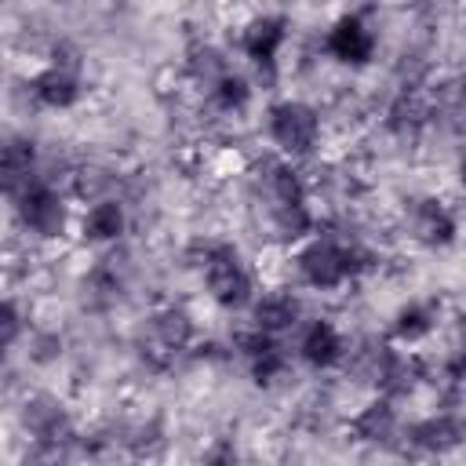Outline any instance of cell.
Instances as JSON below:
<instances>
[{
  "instance_id": "18",
  "label": "cell",
  "mask_w": 466,
  "mask_h": 466,
  "mask_svg": "<svg viewBox=\"0 0 466 466\" xmlns=\"http://www.w3.org/2000/svg\"><path fill=\"white\" fill-rule=\"evenodd\" d=\"M211 102H215L222 113H244L248 102H251V84H248L240 73H222V76L211 84Z\"/></svg>"
},
{
  "instance_id": "25",
  "label": "cell",
  "mask_w": 466,
  "mask_h": 466,
  "mask_svg": "<svg viewBox=\"0 0 466 466\" xmlns=\"http://www.w3.org/2000/svg\"><path fill=\"white\" fill-rule=\"evenodd\" d=\"M459 328H462V339H466V313L459 317Z\"/></svg>"
},
{
  "instance_id": "7",
  "label": "cell",
  "mask_w": 466,
  "mask_h": 466,
  "mask_svg": "<svg viewBox=\"0 0 466 466\" xmlns=\"http://www.w3.org/2000/svg\"><path fill=\"white\" fill-rule=\"evenodd\" d=\"M22 422L36 437V444L47 448V451H58V444L69 441V419H66V411H62V404L55 397H33V400H25Z\"/></svg>"
},
{
  "instance_id": "17",
  "label": "cell",
  "mask_w": 466,
  "mask_h": 466,
  "mask_svg": "<svg viewBox=\"0 0 466 466\" xmlns=\"http://www.w3.org/2000/svg\"><path fill=\"white\" fill-rule=\"evenodd\" d=\"M153 335L164 350H186L193 342V317L182 306H164L153 313Z\"/></svg>"
},
{
  "instance_id": "16",
  "label": "cell",
  "mask_w": 466,
  "mask_h": 466,
  "mask_svg": "<svg viewBox=\"0 0 466 466\" xmlns=\"http://www.w3.org/2000/svg\"><path fill=\"white\" fill-rule=\"evenodd\" d=\"M124 226H127V215H124V204H116V200H98V204H91L87 208V215H84V237L87 240H95V244H106V240H116L120 233H124Z\"/></svg>"
},
{
  "instance_id": "11",
  "label": "cell",
  "mask_w": 466,
  "mask_h": 466,
  "mask_svg": "<svg viewBox=\"0 0 466 466\" xmlns=\"http://www.w3.org/2000/svg\"><path fill=\"white\" fill-rule=\"evenodd\" d=\"M411 226H415V237L426 244V248H448L459 233L455 226V215L448 211L444 200L437 197H426L415 204V215H411Z\"/></svg>"
},
{
  "instance_id": "14",
  "label": "cell",
  "mask_w": 466,
  "mask_h": 466,
  "mask_svg": "<svg viewBox=\"0 0 466 466\" xmlns=\"http://www.w3.org/2000/svg\"><path fill=\"white\" fill-rule=\"evenodd\" d=\"M437 313H441V302H433V299H419V302H408V306H400L397 313H393V339L397 342H408V346H415V342H422L433 328H437Z\"/></svg>"
},
{
  "instance_id": "19",
  "label": "cell",
  "mask_w": 466,
  "mask_h": 466,
  "mask_svg": "<svg viewBox=\"0 0 466 466\" xmlns=\"http://www.w3.org/2000/svg\"><path fill=\"white\" fill-rule=\"evenodd\" d=\"M269 215H273L277 233H280V237H288V240H295V237L309 233V226H313V215H309L306 200H295V204H273V208H269Z\"/></svg>"
},
{
  "instance_id": "3",
  "label": "cell",
  "mask_w": 466,
  "mask_h": 466,
  "mask_svg": "<svg viewBox=\"0 0 466 466\" xmlns=\"http://www.w3.org/2000/svg\"><path fill=\"white\" fill-rule=\"evenodd\" d=\"M269 138L288 153V157H306L320 142V116L313 106L299 98H284L269 109Z\"/></svg>"
},
{
  "instance_id": "1",
  "label": "cell",
  "mask_w": 466,
  "mask_h": 466,
  "mask_svg": "<svg viewBox=\"0 0 466 466\" xmlns=\"http://www.w3.org/2000/svg\"><path fill=\"white\" fill-rule=\"evenodd\" d=\"M200 266H204L208 295L222 309H244V306L255 302V280H251V273L240 262L233 244H208Z\"/></svg>"
},
{
  "instance_id": "13",
  "label": "cell",
  "mask_w": 466,
  "mask_h": 466,
  "mask_svg": "<svg viewBox=\"0 0 466 466\" xmlns=\"http://www.w3.org/2000/svg\"><path fill=\"white\" fill-rule=\"evenodd\" d=\"M251 317H255V331H262V335H280V331H288V328L299 324L302 302H299L291 291H269V295H262V299L251 306Z\"/></svg>"
},
{
  "instance_id": "2",
  "label": "cell",
  "mask_w": 466,
  "mask_h": 466,
  "mask_svg": "<svg viewBox=\"0 0 466 466\" xmlns=\"http://www.w3.org/2000/svg\"><path fill=\"white\" fill-rule=\"evenodd\" d=\"M360 255L331 237H313L302 251H299V273L309 288L317 291H335L342 288L357 269H360Z\"/></svg>"
},
{
  "instance_id": "9",
  "label": "cell",
  "mask_w": 466,
  "mask_h": 466,
  "mask_svg": "<svg viewBox=\"0 0 466 466\" xmlns=\"http://www.w3.org/2000/svg\"><path fill=\"white\" fill-rule=\"evenodd\" d=\"M299 353L309 368L317 371H328L335 368L342 357H346V342L339 335V328L331 320H313L306 331H302V342H299Z\"/></svg>"
},
{
  "instance_id": "20",
  "label": "cell",
  "mask_w": 466,
  "mask_h": 466,
  "mask_svg": "<svg viewBox=\"0 0 466 466\" xmlns=\"http://www.w3.org/2000/svg\"><path fill=\"white\" fill-rule=\"evenodd\" d=\"M284 371H288V357H284V350L277 342L269 350H262L258 357H251V375H255L258 386H273Z\"/></svg>"
},
{
  "instance_id": "6",
  "label": "cell",
  "mask_w": 466,
  "mask_h": 466,
  "mask_svg": "<svg viewBox=\"0 0 466 466\" xmlns=\"http://www.w3.org/2000/svg\"><path fill=\"white\" fill-rule=\"evenodd\" d=\"M288 18L284 15H258L244 25L240 33V51L251 58V66H258L262 73H273L277 66V55L288 40Z\"/></svg>"
},
{
  "instance_id": "4",
  "label": "cell",
  "mask_w": 466,
  "mask_h": 466,
  "mask_svg": "<svg viewBox=\"0 0 466 466\" xmlns=\"http://www.w3.org/2000/svg\"><path fill=\"white\" fill-rule=\"evenodd\" d=\"M15 211H18L22 226H25L29 233L44 237V240L62 237V229H66V222H69L66 200H62L47 182H36V178L15 197Z\"/></svg>"
},
{
  "instance_id": "24",
  "label": "cell",
  "mask_w": 466,
  "mask_h": 466,
  "mask_svg": "<svg viewBox=\"0 0 466 466\" xmlns=\"http://www.w3.org/2000/svg\"><path fill=\"white\" fill-rule=\"evenodd\" d=\"M459 175H462V182H466V157H462V164H459Z\"/></svg>"
},
{
  "instance_id": "8",
  "label": "cell",
  "mask_w": 466,
  "mask_h": 466,
  "mask_svg": "<svg viewBox=\"0 0 466 466\" xmlns=\"http://www.w3.org/2000/svg\"><path fill=\"white\" fill-rule=\"evenodd\" d=\"M462 437H466V426L455 415H430V419H419L408 430L411 448H419L426 455H448L462 444Z\"/></svg>"
},
{
  "instance_id": "12",
  "label": "cell",
  "mask_w": 466,
  "mask_h": 466,
  "mask_svg": "<svg viewBox=\"0 0 466 466\" xmlns=\"http://www.w3.org/2000/svg\"><path fill=\"white\" fill-rule=\"evenodd\" d=\"M397 426H400V419H397V408H393L390 397H379V400L364 404L357 411V419L350 422V430L360 444H390L397 437Z\"/></svg>"
},
{
  "instance_id": "21",
  "label": "cell",
  "mask_w": 466,
  "mask_h": 466,
  "mask_svg": "<svg viewBox=\"0 0 466 466\" xmlns=\"http://www.w3.org/2000/svg\"><path fill=\"white\" fill-rule=\"evenodd\" d=\"M240 462V451H237V441L233 437H215L208 448H204V455H200V466H237Z\"/></svg>"
},
{
  "instance_id": "15",
  "label": "cell",
  "mask_w": 466,
  "mask_h": 466,
  "mask_svg": "<svg viewBox=\"0 0 466 466\" xmlns=\"http://www.w3.org/2000/svg\"><path fill=\"white\" fill-rule=\"evenodd\" d=\"M33 160H36L33 142H25V138H7L4 157H0V175H4V189H7L11 200L33 182Z\"/></svg>"
},
{
  "instance_id": "10",
  "label": "cell",
  "mask_w": 466,
  "mask_h": 466,
  "mask_svg": "<svg viewBox=\"0 0 466 466\" xmlns=\"http://www.w3.org/2000/svg\"><path fill=\"white\" fill-rule=\"evenodd\" d=\"M29 87H33V98L40 106H47V109H69V106L80 102V76H76V69H66V66H55V62L44 73H36Z\"/></svg>"
},
{
  "instance_id": "23",
  "label": "cell",
  "mask_w": 466,
  "mask_h": 466,
  "mask_svg": "<svg viewBox=\"0 0 466 466\" xmlns=\"http://www.w3.org/2000/svg\"><path fill=\"white\" fill-rule=\"evenodd\" d=\"M18 331H22V313H18V302L7 299V302H4V346H7V350L18 342Z\"/></svg>"
},
{
  "instance_id": "5",
  "label": "cell",
  "mask_w": 466,
  "mask_h": 466,
  "mask_svg": "<svg viewBox=\"0 0 466 466\" xmlns=\"http://www.w3.org/2000/svg\"><path fill=\"white\" fill-rule=\"evenodd\" d=\"M324 47L342 66H368L375 58V29L360 15H342L331 22Z\"/></svg>"
},
{
  "instance_id": "22",
  "label": "cell",
  "mask_w": 466,
  "mask_h": 466,
  "mask_svg": "<svg viewBox=\"0 0 466 466\" xmlns=\"http://www.w3.org/2000/svg\"><path fill=\"white\" fill-rule=\"evenodd\" d=\"M29 346H33L29 357H33L36 364H47V360H55V357L62 353V339H58V335H36Z\"/></svg>"
}]
</instances>
